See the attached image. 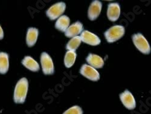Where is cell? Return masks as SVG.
Here are the masks:
<instances>
[{"label": "cell", "instance_id": "obj_1", "mask_svg": "<svg viewBox=\"0 0 151 114\" xmlns=\"http://www.w3.org/2000/svg\"><path fill=\"white\" fill-rule=\"evenodd\" d=\"M29 82L26 78H21L16 84L14 100L17 104H22L25 102L28 92Z\"/></svg>", "mask_w": 151, "mask_h": 114}, {"label": "cell", "instance_id": "obj_2", "mask_svg": "<svg viewBox=\"0 0 151 114\" xmlns=\"http://www.w3.org/2000/svg\"><path fill=\"white\" fill-rule=\"evenodd\" d=\"M125 29L123 26L116 25L108 29L104 33L105 38L108 43H114L119 39L124 34Z\"/></svg>", "mask_w": 151, "mask_h": 114}, {"label": "cell", "instance_id": "obj_3", "mask_svg": "<svg viewBox=\"0 0 151 114\" xmlns=\"http://www.w3.org/2000/svg\"><path fill=\"white\" fill-rule=\"evenodd\" d=\"M132 39L137 49L144 54H149L150 52V47L147 40L142 33H136L132 35Z\"/></svg>", "mask_w": 151, "mask_h": 114}, {"label": "cell", "instance_id": "obj_4", "mask_svg": "<svg viewBox=\"0 0 151 114\" xmlns=\"http://www.w3.org/2000/svg\"><path fill=\"white\" fill-rule=\"evenodd\" d=\"M66 5L65 3L59 2L50 7L46 12V15L51 20L59 18L65 12Z\"/></svg>", "mask_w": 151, "mask_h": 114}, {"label": "cell", "instance_id": "obj_5", "mask_svg": "<svg viewBox=\"0 0 151 114\" xmlns=\"http://www.w3.org/2000/svg\"><path fill=\"white\" fill-rule=\"evenodd\" d=\"M41 63L42 72L45 75H52L55 72L54 65L52 59L46 52H42L41 55Z\"/></svg>", "mask_w": 151, "mask_h": 114}, {"label": "cell", "instance_id": "obj_6", "mask_svg": "<svg viewBox=\"0 0 151 114\" xmlns=\"http://www.w3.org/2000/svg\"><path fill=\"white\" fill-rule=\"evenodd\" d=\"M80 73L85 77L93 81H98L100 79L99 73L94 68L89 65H83L81 68Z\"/></svg>", "mask_w": 151, "mask_h": 114}, {"label": "cell", "instance_id": "obj_7", "mask_svg": "<svg viewBox=\"0 0 151 114\" xmlns=\"http://www.w3.org/2000/svg\"><path fill=\"white\" fill-rule=\"evenodd\" d=\"M120 99L123 105L129 110H133L136 107V102L132 94L128 90L120 94Z\"/></svg>", "mask_w": 151, "mask_h": 114}, {"label": "cell", "instance_id": "obj_8", "mask_svg": "<svg viewBox=\"0 0 151 114\" xmlns=\"http://www.w3.org/2000/svg\"><path fill=\"white\" fill-rule=\"evenodd\" d=\"M81 41L91 46H97L100 43L99 38L95 34L88 31H83L80 36Z\"/></svg>", "mask_w": 151, "mask_h": 114}, {"label": "cell", "instance_id": "obj_9", "mask_svg": "<svg viewBox=\"0 0 151 114\" xmlns=\"http://www.w3.org/2000/svg\"><path fill=\"white\" fill-rule=\"evenodd\" d=\"M120 15V7L119 3H112L109 4L107 10V16L108 19L114 22L117 21Z\"/></svg>", "mask_w": 151, "mask_h": 114}, {"label": "cell", "instance_id": "obj_10", "mask_svg": "<svg viewBox=\"0 0 151 114\" xmlns=\"http://www.w3.org/2000/svg\"><path fill=\"white\" fill-rule=\"evenodd\" d=\"M102 7V3L99 1H93L91 4L88 12V16L90 20L94 21L99 16L100 12Z\"/></svg>", "mask_w": 151, "mask_h": 114}, {"label": "cell", "instance_id": "obj_11", "mask_svg": "<svg viewBox=\"0 0 151 114\" xmlns=\"http://www.w3.org/2000/svg\"><path fill=\"white\" fill-rule=\"evenodd\" d=\"M82 30L83 24L81 22L77 21L68 27L65 32V35L68 38H73L81 33Z\"/></svg>", "mask_w": 151, "mask_h": 114}, {"label": "cell", "instance_id": "obj_12", "mask_svg": "<svg viewBox=\"0 0 151 114\" xmlns=\"http://www.w3.org/2000/svg\"><path fill=\"white\" fill-rule=\"evenodd\" d=\"M87 62L90 65V66L97 69L102 68L104 65V61L103 59L95 54H89L86 58Z\"/></svg>", "mask_w": 151, "mask_h": 114}, {"label": "cell", "instance_id": "obj_13", "mask_svg": "<svg viewBox=\"0 0 151 114\" xmlns=\"http://www.w3.org/2000/svg\"><path fill=\"white\" fill-rule=\"evenodd\" d=\"M39 35V30L35 28H30L27 33L26 43L28 47L33 46L36 43Z\"/></svg>", "mask_w": 151, "mask_h": 114}, {"label": "cell", "instance_id": "obj_14", "mask_svg": "<svg viewBox=\"0 0 151 114\" xmlns=\"http://www.w3.org/2000/svg\"><path fill=\"white\" fill-rule=\"evenodd\" d=\"M22 65L29 70L33 72H37L40 70V65L36 61L30 56L25 57L22 60Z\"/></svg>", "mask_w": 151, "mask_h": 114}, {"label": "cell", "instance_id": "obj_15", "mask_svg": "<svg viewBox=\"0 0 151 114\" xmlns=\"http://www.w3.org/2000/svg\"><path fill=\"white\" fill-rule=\"evenodd\" d=\"M70 18L67 16H60L56 22L55 28L61 32H65L70 26Z\"/></svg>", "mask_w": 151, "mask_h": 114}, {"label": "cell", "instance_id": "obj_16", "mask_svg": "<svg viewBox=\"0 0 151 114\" xmlns=\"http://www.w3.org/2000/svg\"><path fill=\"white\" fill-rule=\"evenodd\" d=\"M9 55L5 52H0V73H6L9 70Z\"/></svg>", "mask_w": 151, "mask_h": 114}, {"label": "cell", "instance_id": "obj_17", "mask_svg": "<svg viewBox=\"0 0 151 114\" xmlns=\"http://www.w3.org/2000/svg\"><path fill=\"white\" fill-rule=\"evenodd\" d=\"M76 56L77 55L76 52L70 51V50L67 52L64 58V64L66 68H70L74 65Z\"/></svg>", "mask_w": 151, "mask_h": 114}, {"label": "cell", "instance_id": "obj_18", "mask_svg": "<svg viewBox=\"0 0 151 114\" xmlns=\"http://www.w3.org/2000/svg\"><path fill=\"white\" fill-rule=\"evenodd\" d=\"M81 39L80 36H75L73 37L71 40H70L67 44L66 48L70 51L75 52L76 49L79 47L81 43Z\"/></svg>", "mask_w": 151, "mask_h": 114}, {"label": "cell", "instance_id": "obj_19", "mask_svg": "<svg viewBox=\"0 0 151 114\" xmlns=\"http://www.w3.org/2000/svg\"><path fill=\"white\" fill-rule=\"evenodd\" d=\"M63 114H83V110L81 107L74 106L67 110Z\"/></svg>", "mask_w": 151, "mask_h": 114}, {"label": "cell", "instance_id": "obj_20", "mask_svg": "<svg viewBox=\"0 0 151 114\" xmlns=\"http://www.w3.org/2000/svg\"><path fill=\"white\" fill-rule=\"evenodd\" d=\"M3 38H4V32L1 26H0V40H2Z\"/></svg>", "mask_w": 151, "mask_h": 114}]
</instances>
